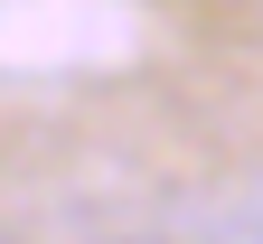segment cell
<instances>
[{"label":"cell","instance_id":"cell-1","mask_svg":"<svg viewBox=\"0 0 263 244\" xmlns=\"http://www.w3.org/2000/svg\"><path fill=\"white\" fill-rule=\"evenodd\" d=\"M226 244H263V188H245L226 207Z\"/></svg>","mask_w":263,"mask_h":244},{"label":"cell","instance_id":"cell-2","mask_svg":"<svg viewBox=\"0 0 263 244\" xmlns=\"http://www.w3.org/2000/svg\"><path fill=\"white\" fill-rule=\"evenodd\" d=\"M104 244H170V235H104Z\"/></svg>","mask_w":263,"mask_h":244}]
</instances>
